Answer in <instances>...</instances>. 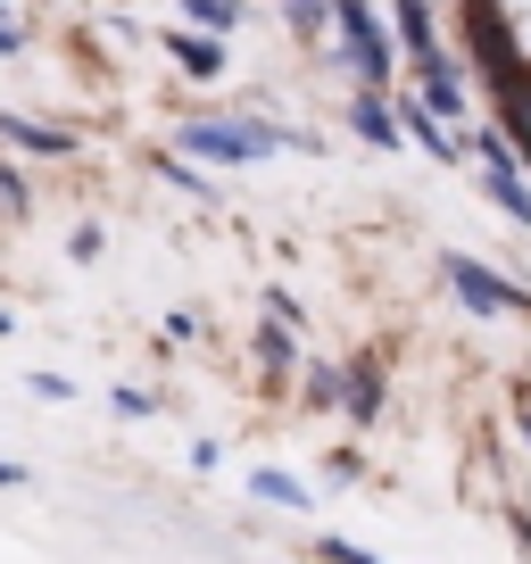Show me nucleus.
<instances>
[{"label": "nucleus", "mask_w": 531, "mask_h": 564, "mask_svg": "<svg viewBox=\"0 0 531 564\" xmlns=\"http://www.w3.org/2000/svg\"><path fill=\"white\" fill-rule=\"evenodd\" d=\"M192 150H208V159H258V150H274V133H249V124H192Z\"/></svg>", "instance_id": "1"}, {"label": "nucleus", "mask_w": 531, "mask_h": 564, "mask_svg": "<svg viewBox=\"0 0 531 564\" xmlns=\"http://www.w3.org/2000/svg\"><path fill=\"white\" fill-rule=\"evenodd\" d=\"M448 274H457V291H465V300L481 307V316H507V307H514V300H507V282H490V274H481V265H465V258H457V265H448Z\"/></svg>", "instance_id": "2"}, {"label": "nucleus", "mask_w": 531, "mask_h": 564, "mask_svg": "<svg viewBox=\"0 0 531 564\" xmlns=\"http://www.w3.org/2000/svg\"><path fill=\"white\" fill-rule=\"evenodd\" d=\"M249 490H258V498H274V507H291V514L307 507V490H300V481H291V474H266V465L249 474Z\"/></svg>", "instance_id": "3"}, {"label": "nucleus", "mask_w": 531, "mask_h": 564, "mask_svg": "<svg viewBox=\"0 0 531 564\" xmlns=\"http://www.w3.org/2000/svg\"><path fill=\"white\" fill-rule=\"evenodd\" d=\"M514 9H523V18H531V0H514Z\"/></svg>", "instance_id": "4"}]
</instances>
